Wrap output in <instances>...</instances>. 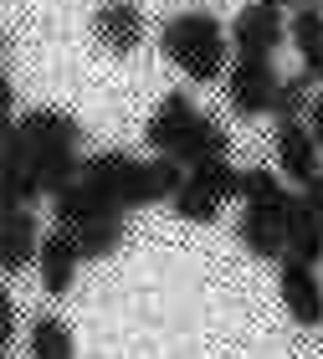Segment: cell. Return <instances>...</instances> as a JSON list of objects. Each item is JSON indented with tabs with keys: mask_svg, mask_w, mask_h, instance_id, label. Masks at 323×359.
Here are the masks:
<instances>
[{
	"mask_svg": "<svg viewBox=\"0 0 323 359\" xmlns=\"http://www.w3.org/2000/svg\"><path fill=\"white\" fill-rule=\"evenodd\" d=\"M303 6H323V0H303Z\"/></svg>",
	"mask_w": 323,
	"mask_h": 359,
	"instance_id": "cell-26",
	"label": "cell"
},
{
	"mask_svg": "<svg viewBox=\"0 0 323 359\" xmlns=\"http://www.w3.org/2000/svg\"><path fill=\"white\" fill-rule=\"evenodd\" d=\"M287 36V21H282V6H267V0H252L247 11L231 21V46L236 57H277Z\"/></svg>",
	"mask_w": 323,
	"mask_h": 359,
	"instance_id": "cell-6",
	"label": "cell"
},
{
	"mask_svg": "<svg viewBox=\"0 0 323 359\" xmlns=\"http://www.w3.org/2000/svg\"><path fill=\"white\" fill-rule=\"evenodd\" d=\"M272 149H277V170L287 175V185H313V180L323 175L318 170V139H313V128L303 123V118H277V139H272Z\"/></svg>",
	"mask_w": 323,
	"mask_h": 359,
	"instance_id": "cell-8",
	"label": "cell"
},
{
	"mask_svg": "<svg viewBox=\"0 0 323 359\" xmlns=\"http://www.w3.org/2000/svg\"><path fill=\"white\" fill-rule=\"evenodd\" d=\"M11 339H15V298H0V344L11 349Z\"/></svg>",
	"mask_w": 323,
	"mask_h": 359,
	"instance_id": "cell-22",
	"label": "cell"
},
{
	"mask_svg": "<svg viewBox=\"0 0 323 359\" xmlns=\"http://www.w3.org/2000/svg\"><path fill=\"white\" fill-rule=\"evenodd\" d=\"M267 6H303V0H267Z\"/></svg>",
	"mask_w": 323,
	"mask_h": 359,
	"instance_id": "cell-25",
	"label": "cell"
},
{
	"mask_svg": "<svg viewBox=\"0 0 323 359\" xmlns=\"http://www.w3.org/2000/svg\"><path fill=\"white\" fill-rule=\"evenodd\" d=\"M83 123L62 108H26L6 118V149H0L6 205H36L41 195L83 180Z\"/></svg>",
	"mask_w": 323,
	"mask_h": 359,
	"instance_id": "cell-1",
	"label": "cell"
},
{
	"mask_svg": "<svg viewBox=\"0 0 323 359\" xmlns=\"http://www.w3.org/2000/svg\"><path fill=\"white\" fill-rule=\"evenodd\" d=\"M236 236H241V247H247L256 262H282V257H287L282 221L267 216V210H256V205H247V210L236 216Z\"/></svg>",
	"mask_w": 323,
	"mask_h": 359,
	"instance_id": "cell-12",
	"label": "cell"
},
{
	"mask_svg": "<svg viewBox=\"0 0 323 359\" xmlns=\"http://www.w3.org/2000/svg\"><path fill=\"white\" fill-rule=\"evenodd\" d=\"M282 236H287V257H298V262H323V221L318 210L308 205V195H298V205L287 210L282 221Z\"/></svg>",
	"mask_w": 323,
	"mask_h": 359,
	"instance_id": "cell-14",
	"label": "cell"
},
{
	"mask_svg": "<svg viewBox=\"0 0 323 359\" xmlns=\"http://www.w3.org/2000/svg\"><path fill=\"white\" fill-rule=\"evenodd\" d=\"M303 195H308V205L318 210V221H323V175L313 180V185H303Z\"/></svg>",
	"mask_w": 323,
	"mask_h": 359,
	"instance_id": "cell-24",
	"label": "cell"
},
{
	"mask_svg": "<svg viewBox=\"0 0 323 359\" xmlns=\"http://www.w3.org/2000/svg\"><path fill=\"white\" fill-rule=\"evenodd\" d=\"M277 292H282V308L293 313V323H303V329H318L323 323V283H318L313 262L282 257L277 262Z\"/></svg>",
	"mask_w": 323,
	"mask_h": 359,
	"instance_id": "cell-9",
	"label": "cell"
},
{
	"mask_svg": "<svg viewBox=\"0 0 323 359\" xmlns=\"http://www.w3.org/2000/svg\"><path fill=\"white\" fill-rule=\"evenodd\" d=\"M41 226H36V210L31 205H6V226H0V267L6 277L26 272L31 262L41 257Z\"/></svg>",
	"mask_w": 323,
	"mask_h": 359,
	"instance_id": "cell-11",
	"label": "cell"
},
{
	"mask_svg": "<svg viewBox=\"0 0 323 359\" xmlns=\"http://www.w3.org/2000/svg\"><path fill=\"white\" fill-rule=\"evenodd\" d=\"M308 108H313V77H308V72L282 77V83H277V103H272V113H277V118H303Z\"/></svg>",
	"mask_w": 323,
	"mask_h": 359,
	"instance_id": "cell-21",
	"label": "cell"
},
{
	"mask_svg": "<svg viewBox=\"0 0 323 359\" xmlns=\"http://www.w3.org/2000/svg\"><path fill=\"white\" fill-rule=\"evenodd\" d=\"M277 67L272 57H236L231 72H226V103H231L236 118H262L277 103Z\"/></svg>",
	"mask_w": 323,
	"mask_h": 359,
	"instance_id": "cell-5",
	"label": "cell"
},
{
	"mask_svg": "<svg viewBox=\"0 0 323 359\" xmlns=\"http://www.w3.org/2000/svg\"><path fill=\"white\" fill-rule=\"evenodd\" d=\"M308 128H313V139H318V149H323V88L313 93V108H308Z\"/></svg>",
	"mask_w": 323,
	"mask_h": 359,
	"instance_id": "cell-23",
	"label": "cell"
},
{
	"mask_svg": "<svg viewBox=\"0 0 323 359\" xmlns=\"http://www.w3.org/2000/svg\"><path fill=\"white\" fill-rule=\"evenodd\" d=\"M77 247H83V262H103V257H113L123 247V210H113V216L83 226V231H72Z\"/></svg>",
	"mask_w": 323,
	"mask_h": 359,
	"instance_id": "cell-18",
	"label": "cell"
},
{
	"mask_svg": "<svg viewBox=\"0 0 323 359\" xmlns=\"http://www.w3.org/2000/svg\"><path fill=\"white\" fill-rule=\"evenodd\" d=\"M52 216H57V226H67V231H83V226L113 216V205L88 185V180H72L67 190H57V195H52Z\"/></svg>",
	"mask_w": 323,
	"mask_h": 359,
	"instance_id": "cell-13",
	"label": "cell"
},
{
	"mask_svg": "<svg viewBox=\"0 0 323 359\" xmlns=\"http://www.w3.org/2000/svg\"><path fill=\"white\" fill-rule=\"evenodd\" d=\"M144 36H149V21H144V11L134 0H103V6L92 11V41H98L108 57L139 52Z\"/></svg>",
	"mask_w": 323,
	"mask_h": 359,
	"instance_id": "cell-7",
	"label": "cell"
},
{
	"mask_svg": "<svg viewBox=\"0 0 323 359\" xmlns=\"http://www.w3.org/2000/svg\"><path fill=\"white\" fill-rule=\"evenodd\" d=\"M190 180L195 185H205L216 195V201H241V180H247V170H236L231 159H200V165H190Z\"/></svg>",
	"mask_w": 323,
	"mask_h": 359,
	"instance_id": "cell-20",
	"label": "cell"
},
{
	"mask_svg": "<svg viewBox=\"0 0 323 359\" xmlns=\"http://www.w3.org/2000/svg\"><path fill=\"white\" fill-rule=\"evenodd\" d=\"M77 262H83V247L67 226L41 236V257H36V272H41V292L46 298H67L72 283H77Z\"/></svg>",
	"mask_w": 323,
	"mask_h": 359,
	"instance_id": "cell-10",
	"label": "cell"
},
{
	"mask_svg": "<svg viewBox=\"0 0 323 359\" xmlns=\"http://www.w3.org/2000/svg\"><path fill=\"white\" fill-rule=\"evenodd\" d=\"M144 144H149L154 154H170L180 159V165H200V159H221L231 149V139H226V123L211 118V113H200L190 103V93H165V103L149 113V123H144Z\"/></svg>",
	"mask_w": 323,
	"mask_h": 359,
	"instance_id": "cell-3",
	"label": "cell"
},
{
	"mask_svg": "<svg viewBox=\"0 0 323 359\" xmlns=\"http://www.w3.org/2000/svg\"><path fill=\"white\" fill-rule=\"evenodd\" d=\"M6 359H11V354H6Z\"/></svg>",
	"mask_w": 323,
	"mask_h": 359,
	"instance_id": "cell-27",
	"label": "cell"
},
{
	"mask_svg": "<svg viewBox=\"0 0 323 359\" xmlns=\"http://www.w3.org/2000/svg\"><path fill=\"white\" fill-rule=\"evenodd\" d=\"M287 36H293L303 72L323 83V6H293V21H287Z\"/></svg>",
	"mask_w": 323,
	"mask_h": 359,
	"instance_id": "cell-16",
	"label": "cell"
},
{
	"mask_svg": "<svg viewBox=\"0 0 323 359\" xmlns=\"http://www.w3.org/2000/svg\"><path fill=\"white\" fill-rule=\"evenodd\" d=\"M26 349H31V359H72L77 339H72V329L57 313H41L36 323H31V334H26Z\"/></svg>",
	"mask_w": 323,
	"mask_h": 359,
	"instance_id": "cell-17",
	"label": "cell"
},
{
	"mask_svg": "<svg viewBox=\"0 0 323 359\" xmlns=\"http://www.w3.org/2000/svg\"><path fill=\"white\" fill-rule=\"evenodd\" d=\"M159 52L190 83H221L231 67V36L211 11H180L159 26Z\"/></svg>",
	"mask_w": 323,
	"mask_h": 359,
	"instance_id": "cell-4",
	"label": "cell"
},
{
	"mask_svg": "<svg viewBox=\"0 0 323 359\" xmlns=\"http://www.w3.org/2000/svg\"><path fill=\"white\" fill-rule=\"evenodd\" d=\"M241 201L256 205V210H267V216H277L287 221V210L298 205V190H287V175L277 170H247V180H241Z\"/></svg>",
	"mask_w": 323,
	"mask_h": 359,
	"instance_id": "cell-15",
	"label": "cell"
},
{
	"mask_svg": "<svg viewBox=\"0 0 323 359\" xmlns=\"http://www.w3.org/2000/svg\"><path fill=\"white\" fill-rule=\"evenodd\" d=\"M221 205H226V201H216V195L205 190V185H195L190 175H185V185L170 195V210H174L180 221H195V226H211V221H221Z\"/></svg>",
	"mask_w": 323,
	"mask_h": 359,
	"instance_id": "cell-19",
	"label": "cell"
},
{
	"mask_svg": "<svg viewBox=\"0 0 323 359\" xmlns=\"http://www.w3.org/2000/svg\"><path fill=\"white\" fill-rule=\"evenodd\" d=\"M185 175L190 170L180 165V159H170V154L134 159L123 149H98V154L83 159V180L113 210H123V216L128 210H144V205H159V201L170 205V195L185 185Z\"/></svg>",
	"mask_w": 323,
	"mask_h": 359,
	"instance_id": "cell-2",
	"label": "cell"
}]
</instances>
